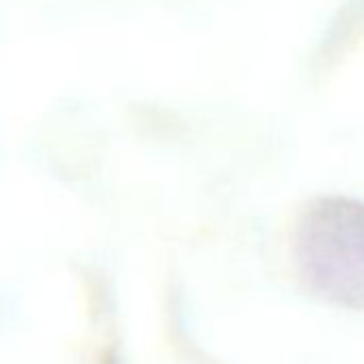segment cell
<instances>
[{
    "label": "cell",
    "instance_id": "1",
    "mask_svg": "<svg viewBox=\"0 0 364 364\" xmlns=\"http://www.w3.org/2000/svg\"><path fill=\"white\" fill-rule=\"evenodd\" d=\"M298 277L309 294L347 311H364V202L323 196L300 213L291 238Z\"/></svg>",
    "mask_w": 364,
    "mask_h": 364
}]
</instances>
